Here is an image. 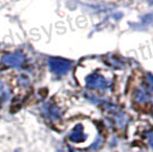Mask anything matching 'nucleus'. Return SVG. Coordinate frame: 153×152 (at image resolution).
Wrapping results in <instances>:
<instances>
[{
    "label": "nucleus",
    "mask_w": 153,
    "mask_h": 152,
    "mask_svg": "<svg viewBox=\"0 0 153 152\" xmlns=\"http://www.w3.org/2000/svg\"><path fill=\"white\" fill-rule=\"evenodd\" d=\"M111 83L112 80L108 79L104 75L98 73V72L91 73L86 78V86L97 92H105L111 86Z\"/></svg>",
    "instance_id": "f257e3e1"
},
{
    "label": "nucleus",
    "mask_w": 153,
    "mask_h": 152,
    "mask_svg": "<svg viewBox=\"0 0 153 152\" xmlns=\"http://www.w3.org/2000/svg\"><path fill=\"white\" fill-rule=\"evenodd\" d=\"M49 68L51 72H54L57 76H63L65 75L71 68V62L62 58H49Z\"/></svg>",
    "instance_id": "f03ea898"
},
{
    "label": "nucleus",
    "mask_w": 153,
    "mask_h": 152,
    "mask_svg": "<svg viewBox=\"0 0 153 152\" xmlns=\"http://www.w3.org/2000/svg\"><path fill=\"white\" fill-rule=\"evenodd\" d=\"M69 139H70L72 142H74V143H80V142L85 141L86 136H85L82 125H76V126L72 129V132L70 133V135H69Z\"/></svg>",
    "instance_id": "7ed1b4c3"
},
{
    "label": "nucleus",
    "mask_w": 153,
    "mask_h": 152,
    "mask_svg": "<svg viewBox=\"0 0 153 152\" xmlns=\"http://www.w3.org/2000/svg\"><path fill=\"white\" fill-rule=\"evenodd\" d=\"M24 61V57L21 54H12V55H6L4 57L2 62L7 65H10V66H19L23 63Z\"/></svg>",
    "instance_id": "20e7f679"
},
{
    "label": "nucleus",
    "mask_w": 153,
    "mask_h": 152,
    "mask_svg": "<svg viewBox=\"0 0 153 152\" xmlns=\"http://www.w3.org/2000/svg\"><path fill=\"white\" fill-rule=\"evenodd\" d=\"M134 100L136 103L146 104L147 102H149V94L145 90H143V89H137V90H135Z\"/></svg>",
    "instance_id": "39448f33"
},
{
    "label": "nucleus",
    "mask_w": 153,
    "mask_h": 152,
    "mask_svg": "<svg viewBox=\"0 0 153 152\" xmlns=\"http://www.w3.org/2000/svg\"><path fill=\"white\" fill-rule=\"evenodd\" d=\"M46 112L53 119H57L58 117H59V110L54 104H48L46 107Z\"/></svg>",
    "instance_id": "423d86ee"
},
{
    "label": "nucleus",
    "mask_w": 153,
    "mask_h": 152,
    "mask_svg": "<svg viewBox=\"0 0 153 152\" xmlns=\"http://www.w3.org/2000/svg\"><path fill=\"white\" fill-rule=\"evenodd\" d=\"M146 139H147V143H149L150 148L153 150V130H150V132L147 133Z\"/></svg>",
    "instance_id": "0eeeda50"
},
{
    "label": "nucleus",
    "mask_w": 153,
    "mask_h": 152,
    "mask_svg": "<svg viewBox=\"0 0 153 152\" xmlns=\"http://www.w3.org/2000/svg\"><path fill=\"white\" fill-rule=\"evenodd\" d=\"M146 83H147V85H149L150 89H151V92H153V75H151V73H147Z\"/></svg>",
    "instance_id": "6e6552de"
},
{
    "label": "nucleus",
    "mask_w": 153,
    "mask_h": 152,
    "mask_svg": "<svg viewBox=\"0 0 153 152\" xmlns=\"http://www.w3.org/2000/svg\"><path fill=\"white\" fill-rule=\"evenodd\" d=\"M59 152H61V151H59Z\"/></svg>",
    "instance_id": "1a4fd4ad"
}]
</instances>
